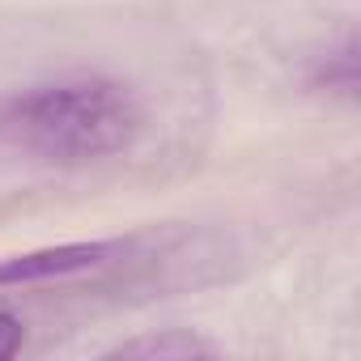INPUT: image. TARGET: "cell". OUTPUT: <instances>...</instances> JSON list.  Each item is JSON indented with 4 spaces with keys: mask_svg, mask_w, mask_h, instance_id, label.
I'll return each mask as SVG.
<instances>
[{
    "mask_svg": "<svg viewBox=\"0 0 361 361\" xmlns=\"http://www.w3.org/2000/svg\"><path fill=\"white\" fill-rule=\"evenodd\" d=\"M119 251V243H73V247H56V251H35V255H18L0 264V285H30V281H47V276H64V272H85L106 264Z\"/></svg>",
    "mask_w": 361,
    "mask_h": 361,
    "instance_id": "7a4b0ae2",
    "label": "cell"
},
{
    "mask_svg": "<svg viewBox=\"0 0 361 361\" xmlns=\"http://www.w3.org/2000/svg\"><path fill=\"white\" fill-rule=\"evenodd\" d=\"M140 132V102L111 77H60L0 98V145L35 161H98Z\"/></svg>",
    "mask_w": 361,
    "mask_h": 361,
    "instance_id": "6da1fadb",
    "label": "cell"
},
{
    "mask_svg": "<svg viewBox=\"0 0 361 361\" xmlns=\"http://www.w3.org/2000/svg\"><path fill=\"white\" fill-rule=\"evenodd\" d=\"M119 353H149V357H196V353H209L200 340H140V344H123Z\"/></svg>",
    "mask_w": 361,
    "mask_h": 361,
    "instance_id": "3957f363",
    "label": "cell"
},
{
    "mask_svg": "<svg viewBox=\"0 0 361 361\" xmlns=\"http://www.w3.org/2000/svg\"><path fill=\"white\" fill-rule=\"evenodd\" d=\"M22 323L13 319V314H5V310H0V357H13L18 348H22Z\"/></svg>",
    "mask_w": 361,
    "mask_h": 361,
    "instance_id": "277c9868",
    "label": "cell"
}]
</instances>
